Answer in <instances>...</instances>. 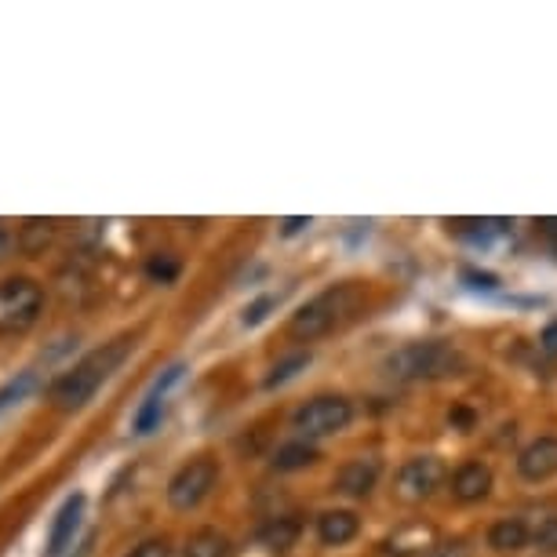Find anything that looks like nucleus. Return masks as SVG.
I'll return each mask as SVG.
<instances>
[{
	"label": "nucleus",
	"instance_id": "obj_1",
	"mask_svg": "<svg viewBox=\"0 0 557 557\" xmlns=\"http://www.w3.org/2000/svg\"><path fill=\"white\" fill-rule=\"evenodd\" d=\"M132 346H135L132 335H117V339H110V343L96 346L91 354H84L77 364H70L66 372L51 383V391H48L51 405L62 408V412H77V408H84L113 380V372L128 361Z\"/></svg>",
	"mask_w": 557,
	"mask_h": 557
},
{
	"label": "nucleus",
	"instance_id": "obj_2",
	"mask_svg": "<svg viewBox=\"0 0 557 557\" xmlns=\"http://www.w3.org/2000/svg\"><path fill=\"white\" fill-rule=\"evenodd\" d=\"M357 302H361V288H357L354 281L332 285V288L318 292L310 302H302V307L292 313L288 332L296 335L299 343H313V339H321V335L339 329V324L357 310Z\"/></svg>",
	"mask_w": 557,
	"mask_h": 557
},
{
	"label": "nucleus",
	"instance_id": "obj_3",
	"mask_svg": "<svg viewBox=\"0 0 557 557\" xmlns=\"http://www.w3.org/2000/svg\"><path fill=\"white\" fill-rule=\"evenodd\" d=\"M462 368H467V357L445 339L408 343L386 357V375H394V380H401V383L448 380V375H459Z\"/></svg>",
	"mask_w": 557,
	"mask_h": 557
},
{
	"label": "nucleus",
	"instance_id": "obj_4",
	"mask_svg": "<svg viewBox=\"0 0 557 557\" xmlns=\"http://www.w3.org/2000/svg\"><path fill=\"white\" fill-rule=\"evenodd\" d=\"M40 310H45V288L34 277L0 281V339L26 335L40 321Z\"/></svg>",
	"mask_w": 557,
	"mask_h": 557
},
{
	"label": "nucleus",
	"instance_id": "obj_5",
	"mask_svg": "<svg viewBox=\"0 0 557 557\" xmlns=\"http://www.w3.org/2000/svg\"><path fill=\"white\" fill-rule=\"evenodd\" d=\"M350 419H354V405L346 401L343 394H318L296 408L292 426L299 430L302 441H318V437L339 434V430L350 426Z\"/></svg>",
	"mask_w": 557,
	"mask_h": 557
},
{
	"label": "nucleus",
	"instance_id": "obj_6",
	"mask_svg": "<svg viewBox=\"0 0 557 557\" xmlns=\"http://www.w3.org/2000/svg\"><path fill=\"white\" fill-rule=\"evenodd\" d=\"M215 481H219V462L212 456H197L190 462H183L172 474V481H168V503L175 510H194L197 503L208 499Z\"/></svg>",
	"mask_w": 557,
	"mask_h": 557
},
{
	"label": "nucleus",
	"instance_id": "obj_7",
	"mask_svg": "<svg viewBox=\"0 0 557 557\" xmlns=\"http://www.w3.org/2000/svg\"><path fill=\"white\" fill-rule=\"evenodd\" d=\"M183 372H186V364H168L161 375L153 380V386L146 391V397L139 401V408H135V416H132V434H153V430H161L164 423V408H168V394L175 391L178 380H183Z\"/></svg>",
	"mask_w": 557,
	"mask_h": 557
},
{
	"label": "nucleus",
	"instance_id": "obj_8",
	"mask_svg": "<svg viewBox=\"0 0 557 557\" xmlns=\"http://www.w3.org/2000/svg\"><path fill=\"white\" fill-rule=\"evenodd\" d=\"M441 481H445V462L437 456H412L397 470V492H401V499L408 503L430 499L441 488Z\"/></svg>",
	"mask_w": 557,
	"mask_h": 557
},
{
	"label": "nucleus",
	"instance_id": "obj_9",
	"mask_svg": "<svg viewBox=\"0 0 557 557\" xmlns=\"http://www.w3.org/2000/svg\"><path fill=\"white\" fill-rule=\"evenodd\" d=\"M84 507H88V496H84V492H73V496L62 499V507L55 510V518H51L45 557H62L73 543H77V532H81V521H84Z\"/></svg>",
	"mask_w": 557,
	"mask_h": 557
},
{
	"label": "nucleus",
	"instance_id": "obj_10",
	"mask_svg": "<svg viewBox=\"0 0 557 557\" xmlns=\"http://www.w3.org/2000/svg\"><path fill=\"white\" fill-rule=\"evenodd\" d=\"M518 474L524 481H550L557 474V437H535L518 451Z\"/></svg>",
	"mask_w": 557,
	"mask_h": 557
},
{
	"label": "nucleus",
	"instance_id": "obj_11",
	"mask_svg": "<svg viewBox=\"0 0 557 557\" xmlns=\"http://www.w3.org/2000/svg\"><path fill=\"white\" fill-rule=\"evenodd\" d=\"M496 485V478H492V467L481 459H467L456 467V474H451V496L459 503H481Z\"/></svg>",
	"mask_w": 557,
	"mask_h": 557
},
{
	"label": "nucleus",
	"instance_id": "obj_12",
	"mask_svg": "<svg viewBox=\"0 0 557 557\" xmlns=\"http://www.w3.org/2000/svg\"><path fill=\"white\" fill-rule=\"evenodd\" d=\"M380 474H383L380 459H364V456L350 459L339 474H335V488L350 499H364V496H372L375 485H380Z\"/></svg>",
	"mask_w": 557,
	"mask_h": 557
},
{
	"label": "nucleus",
	"instance_id": "obj_13",
	"mask_svg": "<svg viewBox=\"0 0 557 557\" xmlns=\"http://www.w3.org/2000/svg\"><path fill=\"white\" fill-rule=\"evenodd\" d=\"M361 532V518L354 510H324L318 518V540L324 546H346Z\"/></svg>",
	"mask_w": 557,
	"mask_h": 557
},
{
	"label": "nucleus",
	"instance_id": "obj_14",
	"mask_svg": "<svg viewBox=\"0 0 557 557\" xmlns=\"http://www.w3.org/2000/svg\"><path fill=\"white\" fill-rule=\"evenodd\" d=\"M529 540H532V529H529V521H524V518H499L488 529V546H492V550H499V554L521 550V546H529Z\"/></svg>",
	"mask_w": 557,
	"mask_h": 557
},
{
	"label": "nucleus",
	"instance_id": "obj_15",
	"mask_svg": "<svg viewBox=\"0 0 557 557\" xmlns=\"http://www.w3.org/2000/svg\"><path fill=\"white\" fill-rule=\"evenodd\" d=\"M299 535H302V521L296 518V513H281V518H270L259 529V540H262V546H270V550H288V546H296Z\"/></svg>",
	"mask_w": 557,
	"mask_h": 557
},
{
	"label": "nucleus",
	"instance_id": "obj_16",
	"mask_svg": "<svg viewBox=\"0 0 557 557\" xmlns=\"http://www.w3.org/2000/svg\"><path fill=\"white\" fill-rule=\"evenodd\" d=\"M183 557H234V543L226 532L219 529H201L194 532L183 546Z\"/></svg>",
	"mask_w": 557,
	"mask_h": 557
},
{
	"label": "nucleus",
	"instance_id": "obj_17",
	"mask_svg": "<svg viewBox=\"0 0 557 557\" xmlns=\"http://www.w3.org/2000/svg\"><path fill=\"white\" fill-rule=\"evenodd\" d=\"M51 240H55V223L51 219H26L15 234V245L26 251V256H40Z\"/></svg>",
	"mask_w": 557,
	"mask_h": 557
},
{
	"label": "nucleus",
	"instance_id": "obj_18",
	"mask_svg": "<svg viewBox=\"0 0 557 557\" xmlns=\"http://www.w3.org/2000/svg\"><path fill=\"white\" fill-rule=\"evenodd\" d=\"M318 459V448H313V441H288V445H281L273 451V470H281V474H292V470H302L310 467V462Z\"/></svg>",
	"mask_w": 557,
	"mask_h": 557
},
{
	"label": "nucleus",
	"instance_id": "obj_19",
	"mask_svg": "<svg viewBox=\"0 0 557 557\" xmlns=\"http://www.w3.org/2000/svg\"><path fill=\"white\" fill-rule=\"evenodd\" d=\"M178 273H183V262H178L172 251H157V256L146 259V277L157 281V285H172Z\"/></svg>",
	"mask_w": 557,
	"mask_h": 557
},
{
	"label": "nucleus",
	"instance_id": "obj_20",
	"mask_svg": "<svg viewBox=\"0 0 557 557\" xmlns=\"http://www.w3.org/2000/svg\"><path fill=\"white\" fill-rule=\"evenodd\" d=\"M34 386H37V372H29V368H26V372H18L15 380H8L4 386H0V412H8L12 405L23 401Z\"/></svg>",
	"mask_w": 557,
	"mask_h": 557
},
{
	"label": "nucleus",
	"instance_id": "obj_21",
	"mask_svg": "<svg viewBox=\"0 0 557 557\" xmlns=\"http://www.w3.org/2000/svg\"><path fill=\"white\" fill-rule=\"evenodd\" d=\"M310 364V350H299V354H288L285 361H277L270 368V375H267V386L273 391V386H281V383H288V380H296V375L302 372V368Z\"/></svg>",
	"mask_w": 557,
	"mask_h": 557
},
{
	"label": "nucleus",
	"instance_id": "obj_22",
	"mask_svg": "<svg viewBox=\"0 0 557 557\" xmlns=\"http://www.w3.org/2000/svg\"><path fill=\"white\" fill-rule=\"evenodd\" d=\"M277 307H281V296H277V292H262L259 299H251L248 307H245V318H240V321H245L248 329H256V324L267 321Z\"/></svg>",
	"mask_w": 557,
	"mask_h": 557
},
{
	"label": "nucleus",
	"instance_id": "obj_23",
	"mask_svg": "<svg viewBox=\"0 0 557 557\" xmlns=\"http://www.w3.org/2000/svg\"><path fill=\"white\" fill-rule=\"evenodd\" d=\"M529 543L540 554H557V518H543L540 524H535Z\"/></svg>",
	"mask_w": 557,
	"mask_h": 557
},
{
	"label": "nucleus",
	"instance_id": "obj_24",
	"mask_svg": "<svg viewBox=\"0 0 557 557\" xmlns=\"http://www.w3.org/2000/svg\"><path fill=\"white\" fill-rule=\"evenodd\" d=\"M124 557H172V546H168V540H146Z\"/></svg>",
	"mask_w": 557,
	"mask_h": 557
},
{
	"label": "nucleus",
	"instance_id": "obj_25",
	"mask_svg": "<svg viewBox=\"0 0 557 557\" xmlns=\"http://www.w3.org/2000/svg\"><path fill=\"white\" fill-rule=\"evenodd\" d=\"M462 281H467L470 288H496V285H499L496 273H488V270H470V267H462Z\"/></svg>",
	"mask_w": 557,
	"mask_h": 557
},
{
	"label": "nucleus",
	"instance_id": "obj_26",
	"mask_svg": "<svg viewBox=\"0 0 557 557\" xmlns=\"http://www.w3.org/2000/svg\"><path fill=\"white\" fill-rule=\"evenodd\" d=\"M426 557H470V546L467 540H448V543H437Z\"/></svg>",
	"mask_w": 557,
	"mask_h": 557
},
{
	"label": "nucleus",
	"instance_id": "obj_27",
	"mask_svg": "<svg viewBox=\"0 0 557 557\" xmlns=\"http://www.w3.org/2000/svg\"><path fill=\"white\" fill-rule=\"evenodd\" d=\"M535 230H540V237L546 240V245H550V251L557 256V219H540Z\"/></svg>",
	"mask_w": 557,
	"mask_h": 557
},
{
	"label": "nucleus",
	"instance_id": "obj_28",
	"mask_svg": "<svg viewBox=\"0 0 557 557\" xmlns=\"http://www.w3.org/2000/svg\"><path fill=\"white\" fill-rule=\"evenodd\" d=\"M448 423L459 426V430H470V426H474V412H470L467 405H459V408H451V412H448Z\"/></svg>",
	"mask_w": 557,
	"mask_h": 557
},
{
	"label": "nucleus",
	"instance_id": "obj_29",
	"mask_svg": "<svg viewBox=\"0 0 557 557\" xmlns=\"http://www.w3.org/2000/svg\"><path fill=\"white\" fill-rule=\"evenodd\" d=\"M12 248H15V230L0 219V262H4L8 256H12Z\"/></svg>",
	"mask_w": 557,
	"mask_h": 557
},
{
	"label": "nucleus",
	"instance_id": "obj_30",
	"mask_svg": "<svg viewBox=\"0 0 557 557\" xmlns=\"http://www.w3.org/2000/svg\"><path fill=\"white\" fill-rule=\"evenodd\" d=\"M540 346H543V354H550V357H557V321H550L543 329V335H540Z\"/></svg>",
	"mask_w": 557,
	"mask_h": 557
},
{
	"label": "nucleus",
	"instance_id": "obj_31",
	"mask_svg": "<svg viewBox=\"0 0 557 557\" xmlns=\"http://www.w3.org/2000/svg\"><path fill=\"white\" fill-rule=\"evenodd\" d=\"M302 226H310V219L307 215H296V219H285V230H281V234L285 237H292V234H299Z\"/></svg>",
	"mask_w": 557,
	"mask_h": 557
}]
</instances>
